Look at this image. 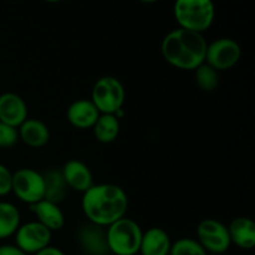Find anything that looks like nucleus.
Here are the masks:
<instances>
[{"instance_id":"4be33fe9","label":"nucleus","mask_w":255,"mask_h":255,"mask_svg":"<svg viewBox=\"0 0 255 255\" xmlns=\"http://www.w3.org/2000/svg\"><path fill=\"white\" fill-rule=\"evenodd\" d=\"M203 247L193 238H181L172 243L169 255H207Z\"/></svg>"},{"instance_id":"dca6fc26","label":"nucleus","mask_w":255,"mask_h":255,"mask_svg":"<svg viewBox=\"0 0 255 255\" xmlns=\"http://www.w3.org/2000/svg\"><path fill=\"white\" fill-rule=\"evenodd\" d=\"M231 243L238 248L251 251L255 246V224L251 218L238 217L231 222L228 227Z\"/></svg>"},{"instance_id":"6ab92c4d","label":"nucleus","mask_w":255,"mask_h":255,"mask_svg":"<svg viewBox=\"0 0 255 255\" xmlns=\"http://www.w3.org/2000/svg\"><path fill=\"white\" fill-rule=\"evenodd\" d=\"M80 241L85 251L91 255H105V253L109 252L105 233H102L100 227L94 224L81 232Z\"/></svg>"},{"instance_id":"1a4fd4ad","label":"nucleus","mask_w":255,"mask_h":255,"mask_svg":"<svg viewBox=\"0 0 255 255\" xmlns=\"http://www.w3.org/2000/svg\"><path fill=\"white\" fill-rule=\"evenodd\" d=\"M14 236L15 246L27 255H34L42 251L49 247L51 242V232L36 221L20 224Z\"/></svg>"},{"instance_id":"f3484780","label":"nucleus","mask_w":255,"mask_h":255,"mask_svg":"<svg viewBox=\"0 0 255 255\" xmlns=\"http://www.w3.org/2000/svg\"><path fill=\"white\" fill-rule=\"evenodd\" d=\"M95 138L101 143H111L119 137L120 120L115 115L101 114L92 127Z\"/></svg>"},{"instance_id":"9d476101","label":"nucleus","mask_w":255,"mask_h":255,"mask_svg":"<svg viewBox=\"0 0 255 255\" xmlns=\"http://www.w3.org/2000/svg\"><path fill=\"white\" fill-rule=\"evenodd\" d=\"M27 119V106L21 96L14 92L0 95V122L17 127Z\"/></svg>"},{"instance_id":"ddd939ff","label":"nucleus","mask_w":255,"mask_h":255,"mask_svg":"<svg viewBox=\"0 0 255 255\" xmlns=\"http://www.w3.org/2000/svg\"><path fill=\"white\" fill-rule=\"evenodd\" d=\"M172 242L168 233L159 227H152L142 233L141 255H169Z\"/></svg>"},{"instance_id":"412c9836","label":"nucleus","mask_w":255,"mask_h":255,"mask_svg":"<svg viewBox=\"0 0 255 255\" xmlns=\"http://www.w3.org/2000/svg\"><path fill=\"white\" fill-rule=\"evenodd\" d=\"M194 72H196V75H194V77H196V84L198 85V87L202 91L212 92L218 87V71H216L208 64H206V62L202 64L201 66H198L194 70Z\"/></svg>"},{"instance_id":"5701e85b","label":"nucleus","mask_w":255,"mask_h":255,"mask_svg":"<svg viewBox=\"0 0 255 255\" xmlns=\"http://www.w3.org/2000/svg\"><path fill=\"white\" fill-rule=\"evenodd\" d=\"M19 141L17 128L0 122V148H11Z\"/></svg>"},{"instance_id":"9b49d317","label":"nucleus","mask_w":255,"mask_h":255,"mask_svg":"<svg viewBox=\"0 0 255 255\" xmlns=\"http://www.w3.org/2000/svg\"><path fill=\"white\" fill-rule=\"evenodd\" d=\"M61 176L69 188L80 193L86 192L94 184L90 168L84 162L77 159H70L62 166Z\"/></svg>"},{"instance_id":"4468645a","label":"nucleus","mask_w":255,"mask_h":255,"mask_svg":"<svg viewBox=\"0 0 255 255\" xmlns=\"http://www.w3.org/2000/svg\"><path fill=\"white\" fill-rule=\"evenodd\" d=\"M19 139L31 148H41L50 141V129L37 119H26L17 127Z\"/></svg>"},{"instance_id":"c85d7f7f","label":"nucleus","mask_w":255,"mask_h":255,"mask_svg":"<svg viewBox=\"0 0 255 255\" xmlns=\"http://www.w3.org/2000/svg\"><path fill=\"white\" fill-rule=\"evenodd\" d=\"M207 255H221V254H209V253H208Z\"/></svg>"},{"instance_id":"aec40b11","label":"nucleus","mask_w":255,"mask_h":255,"mask_svg":"<svg viewBox=\"0 0 255 255\" xmlns=\"http://www.w3.org/2000/svg\"><path fill=\"white\" fill-rule=\"evenodd\" d=\"M45 179V198L50 202L59 204L66 193V183L61 176V172L49 171L44 174Z\"/></svg>"},{"instance_id":"7ed1b4c3","label":"nucleus","mask_w":255,"mask_h":255,"mask_svg":"<svg viewBox=\"0 0 255 255\" xmlns=\"http://www.w3.org/2000/svg\"><path fill=\"white\" fill-rule=\"evenodd\" d=\"M173 14L179 27L203 34L216 16L213 0H176Z\"/></svg>"},{"instance_id":"39448f33","label":"nucleus","mask_w":255,"mask_h":255,"mask_svg":"<svg viewBox=\"0 0 255 255\" xmlns=\"http://www.w3.org/2000/svg\"><path fill=\"white\" fill-rule=\"evenodd\" d=\"M126 91L122 82L115 76H102L95 82L91 101L100 114L115 115L124 109Z\"/></svg>"},{"instance_id":"b1692460","label":"nucleus","mask_w":255,"mask_h":255,"mask_svg":"<svg viewBox=\"0 0 255 255\" xmlns=\"http://www.w3.org/2000/svg\"><path fill=\"white\" fill-rule=\"evenodd\" d=\"M12 173L6 166L0 163V197H4L11 192Z\"/></svg>"},{"instance_id":"6e6552de","label":"nucleus","mask_w":255,"mask_h":255,"mask_svg":"<svg viewBox=\"0 0 255 255\" xmlns=\"http://www.w3.org/2000/svg\"><path fill=\"white\" fill-rule=\"evenodd\" d=\"M242 49L236 40L231 37H219L207 45L206 64L216 71H226L238 64Z\"/></svg>"},{"instance_id":"20e7f679","label":"nucleus","mask_w":255,"mask_h":255,"mask_svg":"<svg viewBox=\"0 0 255 255\" xmlns=\"http://www.w3.org/2000/svg\"><path fill=\"white\" fill-rule=\"evenodd\" d=\"M142 233L138 223L124 217L107 227L105 233L107 249L114 255L138 254Z\"/></svg>"},{"instance_id":"cd10ccee","label":"nucleus","mask_w":255,"mask_h":255,"mask_svg":"<svg viewBox=\"0 0 255 255\" xmlns=\"http://www.w3.org/2000/svg\"><path fill=\"white\" fill-rule=\"evenodd\" d=\"M44 1H47V2H59V1H61V0H44Z\"/></svg>"},{"instance_id":"bb28decb","label":"nucleus","mask_w":255,"mask_h":255,"mask_svg":"<svg viewBox=\"0 0 255 255\" xmlns=\"http://www.w3.org/2000/svg\"><path fill=\"white\" fill-rule=\"evenodd\" d=\"M139 1L146 2V4H152V2H156V1H158V0H139Z\"/></svg>"},{"instance_id":"f8f14e48","label":"nucleus","mask_w":255,"mask_h":255,"mask_svg":"<svg viewBox=\"0 0 255 255\" xmlns=\"http://www.w3.org/2000/svg\"><path fill=\"white\" fill-rule=\"evenodd\" d=\"M100 115L101 114L91 100L86 99H80L72 102L66 112L67 121L71 126L79 129L92 128Z\"/></svg>"},{"instance_id":"393cba45","label":"nucleus","mask_w":255,"mask_h":255,"mask_svg":"<svg viewBox=\"0 0 255 255\" xmlns=\"http://www.w3.org/2000/svg\"><path fill=\"white\" fill-rule=\"evenodd\" d=\"M0 255H27L26 253L17 248L16 246H11V244H2L0 246Z\"/></svg>"},{"instance_id":"f03ea898","label":"nucleus","mask_w":255,"mask_h":255,"mask_svg":"<svg viewBox=\"0 0 255 255\" xmlns=\"http://www.w3.org/2000/svg\"><path fill=\"white\" fill-rule=\"evenodd\" d=\"M206 37L191 30L174 29L163 37L161 52L171 66L184 71H194L206 61Z\"/></svg>"},{"instance_id":"a878e982","label":"nucleus","mask_w":255,"mask_h":255,"mask_svg":"<svg viewBox=\"0 0 255 255\" xmlns=\"http://www.w3.org/2000/svg\"><path fill=\"white\" fill-rule=\"evenodd\" d=\"M34 255H65V253L61 251V249L56 248V247L49 246L45 249H42V251L35 253Z\"/></svg>"},{"instance_id":"423d86ee","label":"nucleus","mask_w":255,"mask_h":255,"mask_svg":"<svg viewBox=\"0 0 255 255\" xmlns=\"http://www.w3.org/2000/svg\"><path fill=\"white\" fill-rule=\"evenodd\" d=\"M11 192L19 201L35 204L45 198L44 174L32 168H20L12 173Z\"/></svg>"},{"instance_id":"f257e3e1","label":"nucleus","mask_w":255,"mask_h":255,"mask_svg":"<svg viewBox=\"0 0 255 255\" xmlns=\"http://www.w3.org/2000/svg\"><path fill=\"white\" fill-rule=\"evenodd\" d=\"M81 208L90 223L107 228L126 216L128 198L126 192L116 184H92L82 193Z\"/></svg>"},{"instance_id":"0eeeda50","label":"nucleus","mask_w":255,"mask_h":255,"mask_svg":"<svg viewBox=\"0 0 255 255\" xmlns=\"http://www.w3.org/2000/svg\"><path fill=\"white\" fill-rule=\"evenodd\" d=\"M197 241L209 254L223 255L232 246L226 224L212 218L199 222L197 227Z\"/></svg>"},{"instance_id":"a211bd4d","label":"nucleus","mask_w":255,"mask_h":255,"mask_svg":"<svg viewBox=\"0 0 255 255\" xmlns=\"http://www.w3.org/2000/svg\"><path fill=\"white\" fill-rule=\"evenodd\" d=\"M19 227V209L10 202H0V241L14 236Z\"/></svg>"},{"instance_id":"2eb2a0df","label":"nucleus","mask_w":255,"mask_h":255,"mask_svg":"<svg viewBox=\"0 0 255 255\" xmlns=\"http://www.w3.org/2000/svg\"><path fill=\"white\" fill-rule=\"evenodd\" d=\"M32 213L37 218L36 222L46 227L50 232L60 231L65 226L64 212L59 207V204L50 202L47 199L37 202V203L30 206Z\"/></svg>"}]
</instances>
